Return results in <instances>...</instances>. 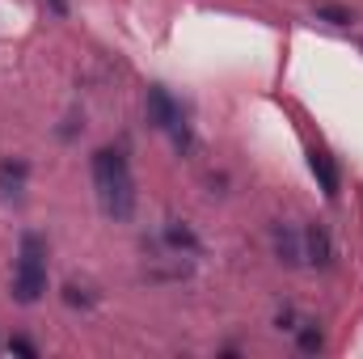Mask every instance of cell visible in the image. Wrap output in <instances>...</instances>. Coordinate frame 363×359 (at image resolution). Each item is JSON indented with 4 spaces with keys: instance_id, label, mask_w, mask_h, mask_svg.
<instances>
[{
    "instance_id": "6da1fadb",
    "label": "cell",
    "mask_w": 363,
    "mask_h": 359,
    "mask_svg": "<svg viewBox=\"0 0 363 359\" xmlns=\"http://www.w3.org/2000/svg\"><path fill=\"white\" fill-rule=\"evenodd\" d=\"M93 190H97V203L110 220H131L135 211V178H131V165L123 157V148H97L93 153Z\"/></svg>"
},
{
    "instance_id": "7a4b0ae2",
    "label": "cell",
    "mask_w": 363,
    "mask_h": 359,
    "mask_svg": "<svg viewBox=\"0 0 363 359\" xmlns=\"http://www.w3.org/2000/svg\"><path fill=\"white\" fill-rule=\"evenodd\" d=\"M47 292V241L38 233H26L17 245V267H13V296L21 304L43 300Z\"/></svg>"
},
{
    "instance_id": "3957f363",
    "label": "cell",
    "mask_w": 363,
    "mask_h": 359,
    "mask_svg": "<svg viewBox=\"0 0 363 359\" xmlns=\"http://www.w3.org/2000/svg\"><path fill=\"white\" fill-rule=\"evenodd\" d=\"M148 123H152V127H161V131H169L178 144H190V140H186L182 106L174 101V93L165 89V85H152V89H148Z\"/></svg>"
},
{
    "instance_id": "277c9868",
    "label": "cell",
    "mask_w": 363,
    "mask_h": 359,
    "mask_svg": "<svg viewBox=\"0 0 363 359\" xmlns=\"http://www.w3.org/2000/svg\"><path fill=\"white\" fill-rule=\"evenodd\" d=\"M308 165H313V174H317V182H321V190H325V194L334 199V194H338V170H334L330 153L313 148V153H308Z\"/></svg>"
},
{
    "instance_id": "5b68a950",
    "label": "cell",
    "mask_w": 363,
    "mask_h": 359,
    "mask_svg": "<svg viewBox=\"0 0 363 359\" xmlns=\"http://www.w3.org/2000/svg\"><path fill=\"white\" fill-rule=\"evenodd\" d=\"M304 258L308 263H330V237L313 224V228H304Z\"/></svg>"
},
{
    "instance_id": "8992f818",
    "label": "cell",
    "mask_w": 363,
    "mask_h": 359,
    "mask_svg": "<svg viewBox=\"0 0 363 359\" xmlns=\"http://www.w3.org/2000/svg\"><path fill=\"white\" fill-rule=\"evenodd\" d=\"M274 250H279V258H283V263H291V267L304 258V250H300V237H296L291 228H274Z\"/></svg>"
},
{
    "instance_id": "52a82bcc",
    "label": "cell",
    "mask_w": 363,
    "mask_h": 359,
    "mask_svg": "<svg viewBox=\"0 0 363 359\" xmlns=\"http://www.w3.org/2000/svg\"><path fill=\"white\" fill-rule=\"evenodd\" d=\"M21 182H26V165L21 161H0V194H17L21 190Z\"/></svg>"
},
{
    "instance_id": "ba28073f",
    "label": "cell",
    "mask_w": 363,
    "mask_h": 359,
    "mask_svg": "<svg viewBox=\"0 0 363 359\" xmlns=\"http://www.w3.org/2000/svg\"><path fill=\"white\" fill-rule=\"evenodd\" d=\"M317 17H325V21H334V26H351V13H347V9H338V4H321V9H317Z\"/></svg>"
},
{
    "instance_id": "9c48e42d",
    "label": "cell",
    "mask_w": 363,
    "mask_h": 359,
    "mask_svg": "<svg viewBox=\"0 0 363 359\" xmlns=\"http://www.w3.org/2000/svg\"><path fill=\"white\" fill-rule=\"evenodd\" d=\"M300 347H304V351H317V347H321V334H317V330H304V334H300Z\"/></svg>"
},
{
    "instance_id": "30bf717a",
    "label": "cell",
    "mask_w": 363,
    "mask_h": 359,
    "mask_svg": "<svg viewBox=\"0 0 363 359\" xmlns=\"http://www.w3.org/2000/svg\"><path fill=\"white\" fill-rule=\"evenodd\" d=\"M9 347H13V351H21V355H38V347H34V343H26V338H13V343H9Z\"/></svg>"
}]
</instances>
